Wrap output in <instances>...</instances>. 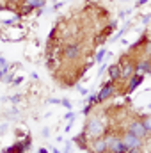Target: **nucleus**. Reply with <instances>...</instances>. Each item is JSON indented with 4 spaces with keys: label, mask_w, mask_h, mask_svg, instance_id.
<instances>
[{
    "label": "nucleus",
    "mask_w": 151,
    "mask_h": 153,
    "mask_svg": "<svg viewBox=\"0 0 151 153\" xmlns=\"http://www.w3.org/2000/svg\"><path fill=\"white\" fill-rule=\"evenodd\" d=\"M84 130L93 139L94 137H100V135H103V123L100 121V117H89V121H87V125H85Z\"/></svg>",
    "instance_id": "nucleus-1"
},
{
    "label": "nucleus",
    "mask_w": 151,
    "mask_h": 153,
    "mask_svg": "<svg viewBox=\"0 0 151 153\" xmlns=\"http://www.w3.org/2000/svg\"><path fill=\"white\" fill-rule=\"evenodd\" d=\"M135 61H126V57L119 59V66H121V80L123 82H128L132 76L135 75Z\"/></svg>",
    "instance_id": "nucleus-2"
},
{
    "label": "nucleus",
    "mask_w": 151,
    "mask_h": 153,
    "mask_svg": "<svg viewBox=\"0 0 151 153\" xmlns=\"http://www.w3.org/2000/svg\"><path fill=\"white\" fill-rule=\"evenodd\" d=\"M82 45L80 43H68L64 48H62V55H64V59H68V61H75L80 57V53H82Z\"/></svg>",
    "instance_id": "nucleus-3"
},
{
    "label": "nucleus",
    "mask_w": 151,
    "mask_h": 153,
    "mask_svg": "<svg viewBox=\"0 0 151 153\" xmlns=\"http://www.w3.org/2000/svg\"><path fill=\"white\" fill-rule=\"evenodd\" d=\"M128 132H132L133 135H137V137H141V139H144V137L148 135V130H146L142 119H133V121L128 125Z\"/></svg>",
    "instance_id": "nucleus-4"
},
{
    "label": "nucleus",
    "mask_w": 151,
    "mask_h": 153,
    "mask_svg": "<svg viewBox=\"0 0 151 153\" xmlns=\"http://www.w3.org/2000/svg\"><path fill=\"white\" fill-rule=\"evenodd\" d=\"M115 84H117V82L109 80V82L101 87V91L98 93V102H100V103H101V102H107V100L114 94V91H115Z\"/></svg>",
    "instance_id": "nucleus-5"
},
{
    "label": "nucleus",
    "mask_w": 151,
    "mask_h": 153,
    "mask_svg": "<svg viewBox=\"0 0 151 153\" xmlns=\"http://www.w3.org/2000/svg\"><path fill=\"white\" fill-rule=\"evenodd\" d=\"M123 141L126 143V146H128L130 150H132V148H139V150L142 148V139H141V137H137V135H133V134H132V132H128V130L123 134Z\"/></svg>",
    "instance_id": "nucleus-6"
},
{
    "label": "nucleus",
    "mask_w": 151,
    "mask_h": 153,
    "mask_svg": "<svg viewBox=\"0 0 151 153\" xmlns=\"http://www.w3.org/2000/svg\"><path fill=\"white\" fill-rule=\"evenodd\" d=\"M107 150L109 148H107V141H105L103 135L93 139V144H91V152L93 153H103V152H107Z\"/></svg>",
    "instance_id": "nucleus-7"
},
{
    "label": "nucleus",
    "mask_w": 151,
    "mask_h": 153,
    "mask_svg": "<svg viewBox=\"0 0 151 153\" xmlns=\"http://www.w3.org/2000/svg\"><path fill=\"white\" fill-rule=\"evenodd\" d=\"M142 82H144V75H142V73H135V75L128 80V84H126V91H124V93H133Z\"/></svg>",
    "instance_id": "nucleus-8"
},
{
    "label": "nucleus",
    "mask_w": 151,
    "mask_h": 153,
    "mask_svg": "<svg viewBox=\"0 0 151 153\" xmlns=\"http://www.w3.org/2000/svg\"><path fill=\"white\" fill-rule=\"evenodd\" d=\"M109 152H112V153H128V152H130V148L126 146V143L123 141V137H117V141L110 146V150H109Z\"/></svg>",
    "instance_id": "nucleus-9"
},
{
    "label": "nucleus",
    "mask_w": 151,
    "mask_h": 153,
    "mask_svg": "<svg viewBox=\"0 0 151 153\" xmlns=\"http://www.w3.org/2000/svg\"><path fill=\"white\" fill-rule=\"evenodd\" d=\"M135 73H142V75L151 73V62H150V59H142V61H139V62L135 64Z\"/></svg>",
    "instance_id": "nucleus-10"
},
{
    "label": "nucleus",
    "mask_w": 151,
    "mask_h": 153,
    "mask_svg": "<svg viewBox=\"0 0 151 153\" xmlns=\"http://www.w3.org/2000/svg\"><path fill=\"white\" fill-rule=\"evenodd\" d=\"M87 139H89L87 132H85V130H82V134H80V135H76V137H75L76 146H78L80 150H89V143H87Z\"/></svg>",
    "instance_id": "nucleus-11"
},
{
    "label": "nucleus",
    "mask_w": 151,
    "mask_h": 153,
    "mask_svg": "<svg viewBox=\"0 0 151 153\" xmlns=\"http://www.w3.org/2000/svg\"><path fill=\"white\" fill-rule=\"evenodd\" d=\"M109 80H112V82L121 80V66L119 64H110L109 66Z\"/></svg>",
    "instance_id": "nucleus-12"
},
{
    "label": "nucleus",
    "mask_w": 151,
    "mask_h": 153,
    "mask_svg": "<svg viewBox=\"0 0 151 153\" xmlns=\"http://www.w3.org/2000/svg\"><path fill=\"white\" fill-rule=\"evenodd\" d=\"M27 152V148H25V144L23 143H16L14 146H11V148H5L4 153H25Z\"/></svg>",
    "instance_id": "nucleus-13"
},
{
    "label": "nucleus",
    "mask_w": 151,
    "mask_h": 153,
    "mask_svg": "<svg viewBox=\"0 0 151 153\" xmlns=\"http://www.w3.org/2000/svg\"><path fill=\"white\" fill-rule=\"evenodd\" d=\"M25 5H30L32 9H43L44 5V0H23Z\"/></svg>",
    "instance_id": "nucleus-14"
},
{
    "label": "nucleus",
    "mask_w": 151,
    "mask_h": 153,
    "mask_svg": "<svg viewBox=\"0 0 151 153\" xmlns=\"http://www.w3.org/2000/svg\"><path fill=\"white\" fill-rule=\"evenodd\" d=\"M146 39H148V32H144V34H142V38L139 39V41H137L135 45H132V50H137V48H139V46H141V45H142V43H144Z\"/></svg>",
    "instance_id": "nucleus-15"
},
{
    "label": "nucleus",
    "mask_w": 151,
    "mask_h": 153,
    "mask_svg": "<svg viewBox=\"0 0 151 153\" xmlns=\"http://www.w3.org/2000/svg\"><path fill=\"white\" fill-rule=\"evenodd\" d=\"M105 55H107V50H105V48H101V50H100V52L96 53V59H94V61H96V62H101Z\"/></svg>",
    "instance_id": "nucleus-16"
},
{
    "label": "nucleus",
    "mask_w": 151,
    "mask_h": 153,
    "mask_svg": "<svg viewBox=\"0 0 151 153\" xmlns=\"http://www.w3.org/2000/svg\"><path fill=\"white\" fill-rule=\"evenodd\" d=\"M142 123H144V126H146V130H148V134H150L151 132V116L142 117Z\"/></svg>",
    "instance_id": "nucleus-17"
},
{
    "label": "nucleus",
    "mask_w": 151,
    "mask_h": 153,
    "mask_svg": "<svg viewBox=\"0 0 151 153\" xmlns=\"http://www.w3.org/2000/svg\"><path fill=\"white\" fill-rule=\"evenodd\" d=\"M87 103H91V105L100 103V102H98V94H91V96H89V100H87Z\"/></svg>",
    "instance_id": "nucleus-18"
},
{
    "label": "nucleus",
    "mask_w": 151,
    "mask_h": 153,
    "mask_svg": "<svg viewBox=\"0 0 151 153\" xmlns=\"http://www.w3.org/2000/svg\"><path fill=\"white\" fill-rule=\"evenodd\" d=\"M7 73H9V66H4V68H0V80L7 75Z\"/></svg>",
    "instance_id": "nucleus-19"
},
{
    "label": "nucleus",
    "mask_w": 151,
    "mask_h": 153,
    "mask_svg": "<svg viewBox=\"0 0 151 153\" xmlns=\"http://www.w3.org/2000/svg\"><path fill=\"white\" fill-rule=\"evenodd\" d=\"M30 11H32V7H30V5H25V4H23V7H21V14H29Z\"/></svg>",
    "instance_id": "nucleus-20"
},
{
    "label": "nucleus",
    "mask_w": 151,
    "mask_h": 153,
    "mask_svg": "<svg viewBox=\"0 0 151 153\" xmlns=\"http://www.w3.org/2000/svg\"><path fill=\"white\" fill-rule=\"evenodd\" d=\"M61 103H62V105H64V107H66V109H68V111H70V109H71V102H70V100H68V98H64V100H62V102H61Z\"/></svg>",
    "instance_id": "nucleus-21"
},
{
    "label": "nucleus",
    "mask_w": 151,
    "mask_h": 153,
    "mask_svg": "<svg viewBox=\"0 0 151 153\" xmlns=\"http://www.w3.org/2000/svg\"><path fill=\"white\" fill-rule=\"evenodd\" d=\"M2 80H4V82H5V84H11V82H13V75H11V73H7V75L4 76V78H2Z\"/></svg>",
    "instance_id": "nucleus-22"
},
{
    "label": "nucleus",
    "mask_w": 151,
    "mask_h": 153,
    "mask_svg": "<svg viewBox=\"0 0 151 153\" xmlns=\"http://www.w3.org/2000/svg\"><path fill=\"white\" fill-rule=\"evenodd\" d=\"M93 107H94V105H91V103H87V105H85V109H84V114H89V112L93 111Z\"/></svg>",
    "instance_id": "nucleus-23"
},
{
    "label": "nucleus",
    "mask_w": 151,
    "mask_h": 153,
    "mask_svg": "<svg viewBox=\"0 0 151 153\" xmlns=\"http://www.w3.org/2000/svg\"><path fill=\"white\" fill-rule=\"evenodd\" d=\"M4 66H7V61H5V59L0 55V68H4Z\"/></svg>",
    "instance_id": "nucleus-24"
},
{
    "label": "nucleus",
    "mask_w": 151,
    "mask_h": 153,
    "mask_svg": "<svg viewBox=\"0 0 151 153\" xmlns=\"http://www.w3.org/2000/svg\"><path fill=\"white\" fill-rule=\"evenodd\" d=\"M150 14H146V16H144V18H142V23H144V25H146V23H150Z\"/></svg>",
    "instance_id": "nucleus-25"
},
{
    "label": "nucleus",
    "mask_w": 151,
    "mask_h": 153,
    "mask_svg": "<svg viewBox=\"0 0 151 153\" xmlns=\"http://www.w3.org/2000/svg\"><path fill=\"white\" fill-rule=\"evenodd\" d=\"M146 53L151 57V43H148V45H146Z\"/></svg>",
    "instance_id": "nucleus-26"
},
{
    "label": "nucleus",
    "mask_w": 151,
    "mask_h": 153,
    "mask_svg": "<svg viewBox=\"0 0 151 153\" xmlns=\"http://www.w3.org/2000/svg\"><path fill=\"white\" fill-rule=\"evenodd\" d=\"M78 91H80V94H84V96L87 94V89H84V87H78Z\"/></svg>",
    "instance_id": "nucleus-27"
},
{
    "label": "nucleus",
    "mask_w": 151,
    "mask_h": 153,
    "mask_svg": "<svg viewBox=\"0 0 151 153\" xmlns=\"http://www.w3.org/2000/svg\"><path fill=\"white\" fill-rule=\"evenodd\" d=\"M61 102H62V100H59V98H52V100H50V103H61Z\"/></svg>",
    "instance_id": "nucleus-28"
},
{
    "label": "nucleus",
    "mask_w": 151,
    "mask_h": 153,
    "mask_svg": "<svg viewBox=\"0 0 151 153\" xmlns=\"http://www.w3.org/2000/svg\"><path fill=\"white\" fill-rule=\"evenodd\" d=\"M128 153H141V150H139V148H132Z\"/></svg>",
    "instance_id": "nucleus-29"
},
{
    "label": "nucleus",
    "mask_w": 151,
    "mask_h": 153,
    "mask_svg": "<svg viewBox=\"0 0 151 153\" xmlns=\"http://www.w3.org/2000/svg\"><path fill=\"white\" fill-rule=\"evenodd\" d=\"M105 70H107V66H105V64H103V66H101V68H100V71H98V73H100V75H101V73H103V71H105Z\"/></svg>",
    "instance_id": "nucleus-30"
},
{
    "label": "nucleus",
    "mask_w": 151,
    "mask_h": 153,
    "mask_svg": "<svg viewBox=\"0 0 151 153\" xmlns=\"http://www.w3.org/2000/svg\"><path fill=\"white\" fill-rule=\"evenodd\" d=\"M146 2H148V0H139V2H137V5H144Z\"/></svg>",
    "instance_id": "nucleus-31"
},
{
    "label": "nucleus",
    "mask_w": 151,
    "mask_h": 153,
    "mask_svg": "<svg viewBox=\"0 0 151 153\" xmlns=\"http://www.w3.org/2000/svg\"><path fill=\"white\" fill-rule=\"evenodd\" d=\"M4 9H7V7H5L4 4H0V11H4Z\"/></svg>",
    "instance_id": "nucleus-32"
},
{
    "label": "nucleus",
    "mask_w": 151,
    "mask_h": 153,
    "mask_svg": "<svg viewBox=\"0 0 151 153\" xmlns=\"http://www.w3.org/2000/svg\"><path fill=\"white\" fill-rule=\"evenodd\" d=\"M39 153H48L46 150H39Z\"/></svg>",
    "instance_id": "nucleus-33"
},
{
    "label": "nucleus",
    "mask_w": 151,
    "mask_h": 153,
    "mask_svg": "<svg viewBox=\"0 0 151 153\" xmlns=\"http://www.w3.org/2000/svg\"><path fill=\"white\" fill-rule=\"evenodd\" d=\"M4 128H5V126H4V125H2V126H0V132H2V130H4Z\"/></svg>",
    "instance_id": "nucleus-34"
},
{
    "label": "nucleus",
    "mask_w": 151,
    "mask_h": 153,
    "mask_svg": "<svg viewBox=\"0 0 151 153\" xmlns=\"http://www.w3.org/2000/svg\"><path fill=\"white\" fill-rule=\"evenodd\" d=\"M103 153H112V152H109V150H107V152H103Z\"/></svg>",
    "instance_id": "nucleus-35"
},
{
    "label": "nucleus",
    "mask_w": 151,
    "mask_h": 153,
    "mask_svg": "<svg viewBox=\"0 0 151 153\" xmlns=\"http://www.w3.org/2000/svg\"><path fill=\"white\" fill-rule=\"evenodd\" d=\"M16 2H23V0H16Z\"/></svg>",
    "instance_id": "nucleus-36"
},
{
    "label": "nucleus",
    "mask_w": 151,
    "mask_h": 153,
    "mask_svg": "<svg viewBox=\"0 0 151 153\" xmlns=\"http://www.w3.org/2000/svg\"><path fill=\"white\" fill-rule=\"evenodd\" d=\"M150 62H151V57H150Z\"/></svg>",
    "instance_id": "nucleus-37"
},
{
    "label": "nucleus",
    "mask_w": 151,
    "mask_h": 153,
    "mask_svg": "<svg viewBox=\"0 0 151 153\" xmlns=\"http://www.w3.org/2000/svg\"><path fill=\"white\" fill-rule=\"evenodd\" d=\"M150 153H151V152H150Z\"/></svg>",
    "instance_id": "nucleus-38"
}]
</instances>
